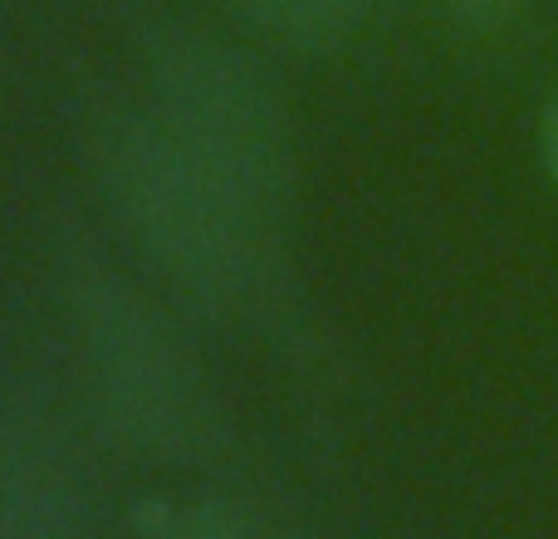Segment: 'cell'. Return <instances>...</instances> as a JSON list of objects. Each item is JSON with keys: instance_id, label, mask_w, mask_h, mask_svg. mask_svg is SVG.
<instances>
[{"instance_id": "6da1fadb", "label": "cell", "mask_w": 558, "mask_h": 539, "mask_svg": "<svg viewBox=\"0 0 558 539\" xmlns=\"http://www.w3.org/2000/svg\"><path fill=\"white\" fill-rule=\"evenodd\" d=\"M245 15H255L260 25L284 29V35H333L348 29V20L363 10V0H241Z\"/></svg>"}, {"instance_id": "7a4b0ae2", "label": "cell", "mask_w": 558, "mask_h": 539, "mask_svg": "<svg viewBox=\"0 0 558 539\" xmlns=\"http://www.w3.org/2000/svg\"><path fill=\"white\" fill-rule=\"evenodd\" d=\"M147 539H251V530L216 505H172L147 520Z\"/></svg>"}, {"instance_id": "3957f363", "label": "cell", "mask_w": 558, "mask_h": 539, "mask_svg": "<svg viewBox=\"0 0 558 539\" xmlns=\"http://www.w3.org/2000/svg\"><path fill=\"white\" fill-rule=\"evenodd\" d=\"M524 0H451V10L456 15H465V20H475V25H495V20H505V15H514Z\"/></svg>"}, {"instance_id": "277c9868", "label": "cell", "mask_w": 558, "mask_h": 539, "mask_svg": "<svg viewBox=\"0 0 558 539\" xmlns=\"http://www.w3.org/2000/svg\"><path fill=\"white\" fill-rule=\"evenodd\" d=\"M544 163H549V177L558 187V98L549 104V118H544Z\"/></svg>"}]
</instances>
